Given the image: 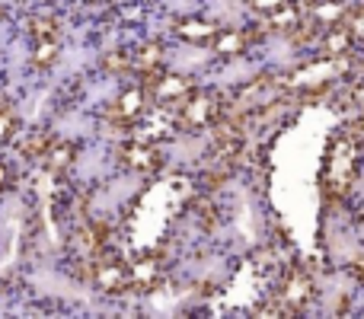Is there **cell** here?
<instances>
[{"mask_svg":"<svg viewBox=\"0 0 364 319\" xmlns=\"http://www.w3.org/2000/svg\"><path fill=\"white\" fill-rule=\"evenodd\" d=\"M358 157H361V144L348 131H342L329 144L326 163H323V188H326V195L339 198V195H346L355 185V175H358V166H361Z\"/></svg>","mask_w":364,"mask_h":319,"instance_id":"cell-1","label":"cell"},{"mask_svg":"<svg viewBox=\"0 0 364 319\" xmlns=\"http://www.w3.org/2000/svg\"><path fill=\"white\" fill-rule=\"evenodd\" d=\"M220 115H224V102H220V96L195 87L192 93L179 102L176 125L182 128V131H205V128L218 125Z\"/></svg>","mask_w":364,"mask_h":319,"instance_id":"cell-2","label":"cell"},{"mask_svg":"<svg viewBox=\"0 0 364 319\" xmlns=\"http://www.w3.org/2000/svg\"><path fill=\"white\" fill-rule=\"evenodd\" d=\"M314 294H316V288H314L310 271L301 269V265H291L288 275L278 284V294H275L278 316H301L304 310L314 303Z\"/></svg>","mask_w":364,"mask_h":319,"instance_id":"cell-3","label":"cell"},{"mask_svg":"<svg viewBox=\"0 0 364 319\" xmlns=\"http://www.w3.org/2000/svg\"><path fill=\"white\" fill-rule=\"evenodd\" d=\"M144 87H147V93H151V99L157 102V109H164V112H176L179 102L195 90L188 77L170 74V70H160L157 77L144 80Z\"/></svg>","mask_w":364,"mask_h":319,"instance_id":"cell-4","label":"cell"},{"mask_svg":"<svg viewBox=\"0 0 364 319\" xmlns=\"http://www.w3.org/2000/svg\"><path fill=\"white\" fill-rule=\"evenodd\" d=\"M90 281L102 291V294H122V291H132V275H128V262L119 256H109L102 252L100 259L90 269Z\"/></svg>","mask_w":364,"mask_h":319,"instance_id":"cell-5","label":"cell"},{"mask_svg":"<svg viewBox=\"0 0 364 319\" xmlns=\"http://www.w3.org/2000/svg\"><path fill=\"white\" fill-rule=\"evenodd\" d=\"M147 99H151V93H147L144 83H134V87L122 90L119 99L106 109L109 121H115V125H122V128H132L134 121H141L147 115Z\"/></svg>","mask_w":364,"mask_h":319,"instance_id":"cell-6","label":"cell"},{"mask_svg":"<svg viewBox=\"0 0 364 319\" xmlns=\"http://www.w3.org/2000/svg\"><path fill=\"white\" fill-rule=\"evenodd\" d=\"M128 275H132V291L147 294L164 281V262H160L157 252H144L134 262H128Z\"/></svg>","mask_w":364,"mask_h":319,"instance_id":"cell-7","label":"cell"},{"mask_svg":"<svg viewBox=\"0 0 364 319\" xmlns=\"http://www.w3.org/2000/svg\"><path fill=\"white\" fill-rule=\"evenodd\" d=\"M304 19H307L314 29L323 32L336 23H346L348 6L339 4V0H310V4H304Z\"/></svg>","mask_w":364,"mask_h":319,"instance_id":"cell-8","label":"cell"},{"mask_svg":"<svg viewBox=\"0 0 364 319\" xmlns=\"http://www.w3.org/2000/svg\"><path fill=\"white\" fill-rule=\"evenodd\" d=\"M262 26H265V29H272V32L294 36V32H301V26H304V4H301V0H284L278 10L265 13Z\"/></svg>","mask_w":364,"mask_h":319,"instance_id":"cell-9","label":"cell"},{"mask_svg":"<svg viewBox=\"0 0 364 319\" xmlns=\"http://www.w3.org/2000/svg\"><path fill=\"white\" fill-rule=\"evenodd\" d=\"M122 160L134 173H154V169H160V151L151 141H141V138H132L122 144Z\"/></svg>","mask_w":364,"mask_h":319,"instance_id":"cell-10","label":"cell"},{"mask_svg":"<svg viewBox=\"0 0 364 319\" xmlns=\"http://www.w3.org/2000/svg\"><path fill=\"white\" fill-rule=\"evenodd\" d=\"M355 45H358V38L348 29V23H336L320 32V48L326 58H348L355 51Z\"/></svg>","mask_w":364,"mask_h":319,"instance_id":"cell-11","label":"cell"},{"mask_svg":"<svg viewBox=\"0 0 364 319\" xmlns=\"http://www.w3.org/2000/svg\"><path fill=\"white\" fill-rule=\"evenodd\" d=\"M132 70L134 74H141V80H151V77H157L164 67V45L160 42H144L138 45V48L132 51Z\"/></svg>","mask_w":364,"mask_h":319,"instance_id":"cell-12","label":"cell"},{"mask_svg":"<svg viewBox=\"0 0 364 319\" xmlns=\"http://www.w3.org/2000/svg\"><path fill=\"white\" fill-rule=\"evenodd\" d=\"M252 42H256V38L250 36V29H218V32H214V38H211L214 51H218L220 58L243 55V51L252 48Z\"/></svg>","mask_w":364,"mask_h":319,"instance_id":"cell-13","label":"cell"},{"mask_svg":"<svg viewBox=\"0 0 364 319\" xmlns=\"http://www.w3.org/2000/svg\"><path fill=\"white\" fill-rule=\"evenodd\" d=\"M74 160H77V141H68V138H55L48 144V151H45V169L48 173H55V175H61V173H68L70 166H74Z\"/></svg>","mask_w":364,"mask_h":319,"instance_id":"cell-14","label":"cell"},{"mask_svg":"<svg viewBox=\"0 0 364 319\" xmlns=\"http://www.w3.org/2000/svg\"><path fill=\"white\" fill-rule=\"evenodd\" d=\"M51 141H55V134H48L45 128H36V131H29L23 141H19V153L29 160H42Z\"/></svg>","mask_w":364,"mask_h":319,"instance_id":"cell-15","label":"cell"},{"mask_svg":"<svg viewBox=\"0 0 364 319\" xmlns=\"http://www.w3.org/2000/svg\"><path fill=\"white\" fill-rule=\"evenodd\" d=\"M176 29L186 42H211L214 32H218L211 23H205V19H182Z\"/></svg>","mask_w":364,"mask_h":319,"instance_id":"cell-16","label":"cell"},{"mask_svg":"<svg viewBox=\"0 0 364 319\" xmlns=\"http://www.w3.org/2000/svg\"><path fill=\"white\" fill-rule=\"evenodd\" d=\"M29 38H32V45L36 42H58V23L51 16H32L29 19Z\"/></svg>","mask_w":364,"mask_h":319,"instance_id":"cell-17","label":"cell"},{"mask_svg":"<svg viewBox=\"0 0 364 319\" xmlns=\"http://www.w3.org/2000/svg\"><path fill=\"white\" fill-rule=\"evenodd\" d=\"M19 134V112L13 102H0V144H10Z\"/></svg>","mask_w":364,"mask_h":319,"instance_id":"cell-18","label":"cell"},{"mask_svg":"<svg viewBox=\"0 0 364 319\" xmlns=\"http://www.w3.org/2000/svg\"><path fill=\"white\" fill-rule=\"evenodd\" d=\"M55 61H58V42H36V48H32V67L48 70V67H55Z\"/></svg>","mask_w":364,"mask_h":319,"instance_id":"cell-19","label":"cell"},{"mask_svg":"<svg viewBox=\"0 0 364 319\" xmlns=\"http://www.w3.org/2000/svg\"><path fill=\"white\" fill-rule=\"evenodd\" d=\"M346 102H348V109H355L358 115H364V77H361V80H355L352 87H348Z\"/></svg>","mask_w":364,"mask_h":319,"instance_id":"cell-20","label":"cell"},{"mask_svg":"<svg viewBox=\"0 0 364 319\" xmlns=\"http://www.w3.org/2000/svg\"><path fill=\"white\" fill-rule=\"evenodd\" d=\"M348 29L355 32V38L358 42H364V6H358V10H348Z\"/></svg>","mask_w":364,"mask_h":319,"instance_id":"cell-21","label":"cell"},{"mask_svg":"<svg viewBox=\"0 0 364 319\" xmlns=\"http://www.w3.org/2000/svg\"><path fill=\"white\" fill-rule=\"evenodd\" d=\"M252 4V10L259 13V16H265V13H272V10H278V6L284 4V0H250Z\"/></svg>","mask_w":364,"mask_h":319,"instance_id":"cell-22","label":"cell"},{"mask_svg":"<svg viewBox=\"0 0 364 319\" xmlns=\"http://www.w3.org/2000/svg\"><path fill=\"white\" fill-rule=\"evenodd\" d=\"M0 185H13V169L10 166H4V163H0Z\"/></svg>","mask_w":364,"mask_h":319,"instance_id":"cell-23","label":"cell"},{"mask_svg":"<svg viewBox=\"0 0 364 319\" xmlns=\"http://www.w3.org/2000/svg\"><path fill=\"white\" fill-rule=\"evenodd\" d=\"M0 19H4V6H0Z\"/></svg>","mask_w":364,"mask_h":319,"instance_id":"cell-24","label":"cell"}]
</instances>
